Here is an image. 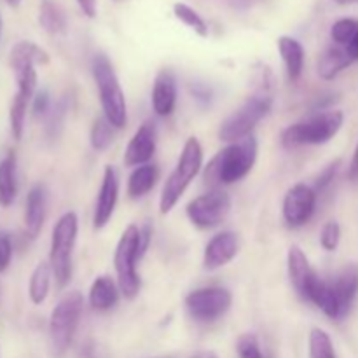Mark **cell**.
Returning <instances> with one entry per match:
<instances>
[{"label":"cell","instance_id":"cell-4","mask_svg":"<svg viewBox=\"0 0 358 358\" xmlns=\"http://www.w3.org/2000/svg\"><path fill=\"white\" fill-rule=\"evenodd\" d=\"M345 114L341 110H325L310 115L299 122L287 126L280 142L285 149H297L304 145H324L331 142L343 128Z\"/></svg>","mask_w":358,"mask_h":358},{"label":"cell","instance_id":"cell-40","mask_svg":"<svg viewBox=\"0 0 358 358\" xmlns=\"http://www.w3.org/2000/svg\"><path fill=\"white\" fill-rule=\"evenodd\" d=\"M191 90H192V94L196 96V100L208 103L210 98H212V91H210L206 86H203V84H196V86H192Z\"/></svg>","mask_w":358,"mask_h":358},{"label":"cell","instance_id":"cell-43","mask_svg":"<svg viewBox=\"0 0 358 358\" xmlns=\"http://www.w3.org/2000/svg\"><path fill=\"white\" fill-rule=\"evenodd\" d=\"M189 358H219V357H217L213 352H198Z\"/></svg>","mask_w":358,"mask_h":358},{"label":"cell","instance_id":"cell-47","mask_svg":"<svg viewBox=\"0 0 358 358\" xmlns=\"http://www.w3.org/2000/svg\"><path fill=\"white\" fill-rule=\"evenodd\" d=\"M149 358H177L175 355H157V357H149Z\"/></svg>","mask_w":358,"mask_h":358},{"label":"cell","instance_id":"cell-37","mask_svg":"<svg viewBox=\"0 0 358 358\" xmlns=\"http://www.w3.org/2000/svg\"><path fill=\"white\" fill-rule=\"evenodd\" d=\"M13 259V240L6 231H0V273L6 271Z\"/></svg>","mask_w":358,"mask_h":358},{"label":"cell","instance_id":"cell-6","mask_svg":"<svg viewBox=\"0 0 358 358\" xmlns=\"http://www.w3.org/2000/svg\"><path fill=\"white\" fill-rule=\"evenodd\" d=\"M84 311V297L79 290L66 292L49 318V345L55 357H63L76 338Z\"/></svg>","mask_w":358,"mask_h":358},{"label":"cell","instance_id":"cell-12","mask_svg":"<svg viewBox=\"0 0 358 358\" xmlns=\"http://www.w3.org/2000/svg\"><path fill=\"white\" fill-rule=\"evenodd\" d=\"M318 201V192L315 191L313 185L308 184H296L287 191L283 198V220L290 229H299L306 226L315 215Z\"/></svg>","mask_w":358,"mask_h":358},{"label":"cell","instance_id":"cell-24","mask_svg":"<svg viewBox=\"0 0 358 358\" xmlns=\"http://www.w3.org/2000/svg\"><path fill=\"white\" fill-rule=\"evenodd\" d=\"M49 63V55L45 49H42L41 45L35 44L30 41H20L17 44H14V48L10 49L9 55V65L10 69H20V66H38V65H48Z\"/></svg>","mask_w":358,"mask_h":358},{"label":"cell","instance_id":"cell-26","mask_svg":"<svg viewBox=\"0 0 358 358\" xmlns=\"http://www.w3.org/2000/svg\"><path fill=\"white\" fill-rule=\"evenodd\" d=\"M159 180V170L156 164H142L135 168L128 178V196L131 199H140L149 194Z\"/></svg>","mask_w":358,"mask_h":358},{"label":"cell","instance_id":"cell-41","mask_svg":"<svg viewBox=\"0 0 358 358\" xmlns=\"http://www.w3.org/2000/svg\"><path fill=\"white\" fill-rule=\"evenodd\" d=\"M348 177L352 178V180H358V143H357V147H355V152H353L352 164H350Z\"/></svg>","mask_w":358,"mask_h":358},{"label":"cell","instance_id":"cell-16","mask_svg":"<svg viewBox=\"0 0 358 358\" xmlns=\"http://www.w3.org/2000/svg\"><path fill=\"white\" fill-rule=\"evenodd\" d=\"M240 252V236L234 231H220L210 238L203 252V268L217 271L229 264Z\"/></svg>","mask_w":358,"mask_h":358},{"label":"cell","instance_id":"cell-36","mask_svg":"<svg viewBox=\"0 0 358 358\" xmlns=\"http://www.w3.org/2000/svg\"><path fill=\"white\" fill-rule=\"evenodd\" d=\"M51 107H52V101L48 91L45 90L37 91L34 100H31V112H34L35 117H45V115L49 114V110H51Z\"/></svg>","mask_w":358,"mask_h":358},{"label":"cell","instance_id":"cell-13","mask_svg":"<svg viewBox=\"0 0 358 358\" xmlns=\"http://www.w3.org/2000/svg\"><path fill=\"white\" fill-rule=\"evenodd\" d=\"M329 287L338 310V322L345 320L358 297V264H346L329 280Z\"/></svg>","mask_w":358,"mask_h":358},{"label":"cell","instance_id":"cell-17","mask_svg":"<svg viewBox=\"0 0 358 358\" xmlns=\"http://www.w3.org/2000/svg\"><path fill=\"white\" fill-rule=\"evenodd\" d=\"M177 96L178 86L173 70H159V73L154 79L152 93H150V103H152L154 114L159 115V117H168V115L173 114L175 107H177Z\"/></svg>","mask_w":358,"mask_h":358},{"label":"cell","instance_id":"cell-20","mask_svg":"<svg viewBox=\"0 0 358 358\" xmlns=\"http://www.w3.org/2000/svg\"><path fill=\"white\" fill-rule=\"evenodd\" d=\"M276 45H278V52L283 59V65H285L287 76L292 83H297L303 76L304 59H306L303 44L290 35H282Z\"/></svg>","mask_w":358,"mask_h":358},{"label":"cell","instance_id":"cell-22","mask_svg":"<svg viewBox=\"0 0 358 358\" xmlns=\"http://www.w3.org/2000/svg\"><path fill=\"white\" fill-rule=\"evenodd\" d=\"M352 63H355L352 59V56L348 55L346 48L338 44H332L325 49L324 52L318 58V76L322 77L324 80H332L343 72V70L348 69Z\"/></svg>","mask_w":358,"mask_h":358},{"label":"cell","instance_id":"cell-35","mask_svg":"<svg viewBox=\"0 0 358 358\" xmlns=\"http://www.w3.org/2000/svg\"><path fill=\"white\" fill-rule=\"evenodd\" d=\"M339 166H341V161H332L331 164H327V166L324 168V170L318 173V177L315 178V184H313V189L317 192H322L325 191V189L329 187V185L332 184V180L336 178V175H338L339 171Z\"/></svg>","mask_w":358,"mask_h":358},{"label":"cell","instance_id":"cell-3","mask_svg":"<svg viewBox=\"0 0 358 358\" xmlns=\"http://www.w3.org/2000/svg\"><path fill=\"white\" fill-rule=\"evenodd\" d=\"M91 73H93V79L96 83L98 94H100L103 117L115 129L124 128L126 122H128V105H126L124 91H122L121 83H119L114 65L103 52H98V55L93 56Z\"/></svg>","mask_w":358,"mask_h":358},{"label":"cell","instance_id":"cell-28","mask_svg":"<svg viewBox=\"0 0 358 358\" xmlns=\"http://www.w3.org/2000/svg\"><path fill=\"white\" fill-rule=\"evenodd\" d=\"M308 357L310 358H336L332 339L324 329H311L308 338Z\"/></svg>","mask_w":358,"mask_h":358},{"label":"cell","instance_id":"cell-10","mask_svg":"<svg viewBox=\"0 0 358 358\" xmlns=\"http://www.w3.org/2000/svg\"><path fill=\"white\" fill-rule=\"evenodd\" d=\"M231 196L222 189H212L198 196L185 206V215L198 229L208 231L219 227L231 212Z\"/></svg>","mask_w":358,"mask_h":358},{"label":"cell","instance_id":"cell-31","mask_svg":"<svg viewBox=\"0 0 358 358\" xmlns=\"http://www.w3.org/2000/svg\"><path fill=\"white\" fill-rule=\"evenodd\" d=\"M66 110H69V103H66V98H62L59 101L52 103L51 110L49 114L45 115V133L51 140H56L63 131V126H65V117H66Z\"/></svg>","mask_w":358,"mask_h":358},{"label":"cell","instance_id":"cell-25","mask_svg":"<svg viewBox=\"0 0 358 358\" xmlns=\"http://www.w3.org/2000/svg\"><path fill=\"white\" fill-rule=\"evenodd\" d=\"M38 24L49 35H63L69 28V17H66L65 9L56 0H41Z\"/></svg>","mask_w":358,"mask_h":358},{"label":"cell","instance_id":"cell-11","mask_svg":"<svg viewBox=\"0 0 358 358\" xmlns=\"http://www.w3.org/2000/svg\"><path fill=\"white\" fill-rule=\"evenodd\" d=\"M14 79H16V94L13 98L9 110L10 133L16 140H21L24 131V121H27L28 107L31 105L35 93H37V69L31 65L20 66L13 70Z\"/></svg>","mask_w":358,"mask_h":358},{"label":"cell","instance_id":"cell-14","mask_svg":"<svg viewBox=\"0 0 358 358\" xmlns=\"http://www.w3.org/2000/svg\"><path fill=\"white\" fill-rule=\"evenodd\" d=\"M119 185H121V182H119L117 170L110 164L105 166L93 213V227L96 231L103 229L110 222L112 215H114L119 199Z\"/></svg>","mask_w":358,"mask_h":358},{"label":"cell","instance_id":"cell-45","mask_svg":"<svg viewBox=\"0 0 358 358\" xmlns=\"http://www.w3.org/2000/svg\"><path fill=\"white\" fill-rule=\"evenodd\" d=\"M332 2L339 3V6H350V3H358V0H332Z\"/></svg>","mask_w":358,"mask_h":358},{"label":"cell","instance_id":"cell-7","mask_svg":"<svg viewBox=\"0 0 358 358\" xmlns=\"http://www.w3.org/2000/svg\"><path fill=\"white\" fill-rule=\"evenodd\" d=\"M273 98H275V94L252 91L250 96L229 117L224 119L219 128V138L222 142L233 143L250 136L259 122L268 117V114L271 112Z\"/></svg>","mask_w":358,"mask_h":358},{"label":"cell","instance_id":"cell-18","mask_svg":"<svg viewBox=\"0 0 358 358\" xmlns=\"http://www.w3.org/2000/svg\"><path fill=\"white\" fill-rule=\"evenodd\" d=\"M48 215V191L42 184L34 185L27 194L24 203V233L30 240L41 234Z\"/></svg>","mask_w":358,"mask_h":358},{"label":"cell","instance_id":"cell-19","mask_svg":"<svg viewBox=\"0 0 358 358\" xmlns=\"http://www.w3.org/2000/svg\"><path fill=\"white\" fill-rule=\"evenodd\" d=\"M121 297V290H119L117 280L110 278L107 275H101L94 278V282L90 287V306L98 313H107V311L114 310Z\"/></svg>","mask_w":358,"mask_h":358},{"label":"cell","instance_id":"cell-8","mask_svg":"<svg viewBox=\"0 0 358 358\" xmlns=\"http://www.w3.org/2000/svg\"><path fill=\"white\" fill-rule=\"evenodd\" d=\"M138 240L140 227L135 226V224H129L122 231L114 254V269L115 276H117L115 280H117L121 296L128 301H133L135 297H138L140 287H142L138 268H136L138 261L142 259L138 250Z\"/></svg>","mask_w":358,"mask_h":358},{"label":"cell","instance_id":"cell-23","mask_svg":"<svg viewBox=\"0 0 358 358\" xmlns=\"http://www.w3.org/2000/svg\"><path fill=\"white\" fill-rule=\"evenodd\" d=\"M17 196V159L14 150L0 161V206L9 208Z\"/></svg>","mask_w":358,"mask_h":358},{"label":"cell","instance_id":"cell-29","mask_svg":"<svg viewBox=\"0 0 358 358\" xmlns=\"http://www.w3.org/2000/svg\"><path fill=\"white\" fill-rule=\"evenodd\" d=\"M173 14L180 23H184L185 27L191 28L194 34H198L199 37H208V24L203 20L201 14L198 10L192 9L191 6L184 2H178L173 6Z\"/></svg>","mask_w":358,"mask_h":358},{"label":"cell","instance_id":"cell-33","mask_svg":"<svg viewBox=\"0 0 358 358\" xmlns=\"http://www.w3.org/2000/svg\"><path fill=\"white\" fill-rule=\"evenodd\" d=\"M236 353L238 358H264L261 350V343H259L255 334L240 336L236 341Z\"/></svg>","mask_w":358,"mask_h":358},{"label":"cell","instance_id":"cell-2","mask_svg":"<svg viewBox=\"0 0 358 358\" xmlns=\"http://www.w3.org/2000/svg\"><path fill=\"white\" fill-rule=\"evenodd\" d=\"M203 168V147L196 136H189L185 140L182 152L178 156L177 166L170 173V177L164 182L161 189L159 198V212L163 215L170 213L177 206L184 192L192 184Z\"/></svg>","mask_w":358,"mask_h":358},{"label":"cell","instance_id":"cell-1","mask_svg":"<svg viewBox=\"0 0 358 358\" xmlns=\"http://www.w3.org/2000/svg\"><path fill=\"white\" fill-rule=\"evenodd\" d=\"M259 154V142L254 135L238 142L227 143L212 157L205 170L206 184L219 189V185H231L241 182L255 166Z\"/></svg>","mask_w":358,"mask_h":358},{"label":"cell","instance_id":"cell-5","mask_svg":"<svg viewBox=\"0 0 358 358\" xmlns=\"http://www.w3.org/2000/svg\"><path fill=\"white\" fill-rule=\"evenodd\" d=\"M79 234V219L76 212L63 213L55 224L49 248V266L58 289H65L72 282L73 275V248Z\"/></svg>","mask_w":358,"mask_h":358},{"label":"cell","instance_id":"cell-32","mask_svg":"<svg viewBox=\"0 0 358 358\" xmlns=\"http://www.w3.org/2000/svg\"><path fill=\"white\" fill-rule=\"evenodd\" d=\"M358 34V20L355 17H341L331 27V38L334 44L346 45L353 41V37Z\"/></svg>","mask_w":358,"mask_h":358},{"label":"cell","instance_id":"cell-21","mask_svg":"<svg viewBox=\"0 0 358 358\" xmlns=\"http://www.w3.org/2000/svg\"><path fill=\"white\" fill-rule=\"evenodd\" d=\"M287 271H289L290 283H292L296 292L301 296L306 283L315 275V269L310 264V259L304 254L303 248L297 247V245H292L289 252H287Z\"/></svg>","mask_w":358,"mask_h":358},{"label":"cell","instance_id":"cell-9","mask_svg":"<svg viewBox=\"0 0 358 358\" xmlns=\"http://www.w3.org/2000/svg\"><path fill=\"white\" fill-rule=\"evenodd\" d=\"M184 303L192 320L199 322V324H213L231 310L233 294L226 287H201V289L189 292Z\"/></svg>","mask_w":358,"mask_h":358},{"label":"cell","instance_id":"cell-44","mask_svg":"<svg viewBox=\"0 0 358 358\" xmlns=\"http://www.w3.org/2000/svg\"><path fill=\"white\" fill-rule=\"evenodd\" d=\"M254 2V0H233V3H234V7H248L250 6V3Z\"/></svg>","mask_w":358,"mask_h":358},{"label":"cell","instance_id":"cell-46","mask_svg":"<svg viewBox=\"0 0 358 358\" xmlns=\"http://www.w3.org/2000/svg\"><path fill=\"white\" fill-rule=\"evenodd\" d=\"M3 2H6L7 6H10V7H17L21 3V0H3Z\"/></svg>","mask_w":358,"mask_h":358},{"label":"cell","instance_id":"cell-42","mask_svg":"<svg viewBox=\"0 0 358 358\" xmlns=\"http://www.w3.org/2000/svg\"><path fill=\"white\" fill-rule=\"evenodd\" d=\"M346 51H348V55L352 56L353 62H358V34L353 37V41L346 45Z\"/></svg>","mask_w":358,"mask_h":358},{"label":"cell","instance_id":"cell-39","mask_svg":"<svg viewBox=\"0 0 358 358\" xmlns=\"http://www.w3.org/2000/svg\"><path fill=\"white\" fill-rule=\"evenodd\" d=\"M77 6H79V9L83 10V14L86 17H90V20L96 17V0H77Z\"/></svg>","mask_w":358,"mask_h":358},{"label":"cell","instance_id":"cell-34","mask_svg":"<svg viewBox=\"0 0 358 358\" xmlns=\"http://www.w3.org/2000/svg\"><path fill=\"white\" fill-rule=\"evenodd\" d=\"M341 241V226L336 220H329L320 231V245L325 252H336Z\"/></svg>","mask_w":358,"mask_h":358},{"label":"cell","instance_id":"cell-15","mask_svg":"<svg viewBox=\"0 0 358 358\" xmlns=\"http://www.w3.org/2000/svg\"><path fill=\"white\" fill-rule=\"evenodd\" d=\"M157 147V128L152 121H145L138 126L135 135L128 142L124 150L122 163L128 168H138L142 164H149L156 154Z\"/></svg>","mask_w":358,"mask_h":358},{"label":"cell","instance_id":"cell-30","mask_svg":"<svg viewBox=\"0 0 358 358\" xmlns=\"http://www.w3.org/2000/svg\"><path fill=\"white\" fill-rule=\"evenodd\" d=\"M115 136V128L105 117L94 119L90 131V143L96 152H103L112 145Z\"/></svg>","mask_w":358,"mask_h":358},{"label":"cell","instance_id":"cell-27","mask_svg":"<svg viewBox=\"0 0 358 358\" xmlns=\"http://www.w3.org/2000/svg\"><path fill=\"white\" fill-rule=\"evenodd\" d=\"M52 278L55 276H52V269L49 262H38L35 266V269L31 271L30 282H28V297H30L35 306H41L48 299Z\"/></svg>","mask_w":358,"mask_h":358},{"label":"cell","instance_id":"cell-48","mask_svg":"<svg viewBox=\"0 0 358 358\" xmlns=\"http://www.w3.org/2000/svg\"><path fill=\"white\" fill-rule=\"evenodd\" d=\"M0 31H2V16H0Z\"/></svg>","mask_w":358,"mask_h":358},{"label":"cell","instance_id":"cell-38","mask_svg":"<svg viewBox=\"0 0 358 358\" xmlns=\"http://www.w3.org/2000/svg\"><path fill=\"white\" fill-rule=\"evenodd\" d=\"M150 241H152V226L150 224H145L143 227H140V240H138V250L140 257L147 254L150 247Z\"/></svg>","mask_w":358,"mask_h":358}]
</instances>
